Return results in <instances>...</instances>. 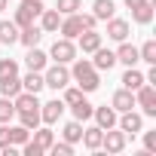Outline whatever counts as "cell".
<instances>
[{"label":"cell","instance_id":"cell-40","mask_svg":"<svg viewBox=\"0 0 156 156\" xmlns=\"http://www.w3.org/2000/svg\"><path fill=\"white\" fill-rule=\"evenodd\" d=\"M6 144H9V126H6V122H0V150H3Z\"/></svg>","mask_w":156,"mask_h":156},{"label":"cell","instance_id":"cell-1","mask_svg":"<svg viewBox=\"0 0 156 156\" xmlns=\"http://www.w3.org/2000/svg\"><path fill=\"white\" fill-rule=\"evenodd\" d=\"M70 80H73L76 86H80V89L89 95V92H95V89L101 86V70H95L89 58H73V67H70Z\"/></svg>","mask_w":156,"mask_h":156},{"label":"cell","instance_id":"cell-42","mask_svg":"<svg viewBox=\"0 0 156 156\" xmlns=\"http://www.w3.org/2000/svg\"><path fill=\"white\" fill-rule=\"evenodd\" d=\"M6 6H9V0H0V12H3V9H6Z\"/></svg>","mask_w":156,"mask_h":156},{"label":"cell","instance_id":"cell-8","mask_svg":"<svg viewBox=\"0 0 156 156\" xmlns=\"http://www.w3.org/2000/svg\"><path fill=\"white\" fill-rule=\"evenodd\" d=\"M101 147L107 153H122L126 150V132H113V129H104V138H101Z\"/></svg>","mask_w":156,"mask_h":156},{"label":"cell","instance_id":"cell-35","mask_svg":"<svg viewBox=\"0 0 156 156\" xmlns=\"http://www.w3.org/2000/svg\"><path fill=\"white\" fill-rule=\"evenodd\" d=\"M9 73H19V61L16 58H0V76H9Z\"/></svg>","mask_w":156,"mask_h":156},{"label":"cell","instance_id":"cell-23","mask_svg":"<svg viewBox=\"0 0 156 156\" xmlns=\"http://www.w3.org/2000/svg\"><path fill=\"white\" fill-rule=\"evenodd\" d=\"M119 83H122V89H132V92H135V89L144 86V73H141L138 67H126V73H122Z\"/></svg>","mask_w":156,"mask_h":156},{"label":"cell","instance_id":"cell-26","mask_svg":"<svg viewBox=\"0 0 156 156\" xmlns=\"http://www.w3.org/2000/svg\"><path fill=\"white\" fill-rule=\"evenodd\" d=\"M0 43H6V46L19 43V25L16 22H0Z\"/></svg>","mask_w":156,"mask_h":156},{"label":"cell","instance_id":"cell-36","mask_svg":"<svg viewBox=\"0 0 156 156\" xmlns=\"http://www.w3.org/2000/svg\"><path fill=\"white\" fill-rule=\"evenodd\" d=\"M49 150H52L55 156H70V153H73V144H67V141H61V144H58V141H52V147H49Z\"/></svg>","mask_w":156,"mask_h":156},{"label":"cell","instance_id":"cell-3","mask_svg":"<svg viewBox=\"0 0 156 156\" xmlns=\"http://www.w3.org/2000/svg\"><path fill=\"white\" fill-rule=\"evenodd\" d=\"M43 83L49 86V89H64L67 83H70V70H67V64H52V67H43Z\"/></svg>","mask_w":156,"mask_h":156},{"label":"cell","instance_id":"cell-22","mask_svg":"<svg viewBox=\"0 0 156 156\" xmlns=\"http://www.w3.org/2000/svg\"><path fill=\"white\" fill-rule=\"evenodd\" d=\"M101 138H104V129H98V126H89V129H83V144L89 147V150H101Z\"/></svg>","mask_w":156,"mask_h":156},{"label":"cell","instance_id":"cell-15","mask_svg":"<svg viewBox=\"0 0 156 156\" xmlns=\"http://www.w3.org/2000/svg\"><path fill=\"white\" fill-rule=\"evenodd\" d=\"M116 61H122L126 67H135L138 61H141V55H138V46H132V43H119V49H116Z\"/></svg>","mask_w":156,"mask_h":156},{"label":"cell","instance_id":"cell-18","mask_svg":"<svg viewBox=\"0 0 156 156\" xmlns=\"http://www.w3.org/2000/svg\"><path fill=\"white\" fill-rule=\"evenodd\" d=\"M22 89H25V92H34V95H40V92L46 89V83H43V73H40V70H28V73L22 76Z\"/></svg>","mask_w":156,"mask_h":156},{"label":"cell","instance_id":"cell-14","mask_svg":"<svg viewBox=\"0 0 156 156\" xmlns=\"http://www.w3.org/2000/svg\"><path fill=\"white\" fill-rule=\"evenodd\" d=\"M40 40H43V28H40V25L19 28V43H22V46H28V49H31V46H37Z\"/></svg>","mask_w":156,"mask_h":156},{"label":"cell","instance_id":"cell-41","mask_svg":"<svg viewBox=\"0 0 156 156\" xmlns=\"http://www.w3.org/2000/svg\"><path fill=\"white\" fill-rule=\"evenodd\" d=\"M122 3H126L129 9H135V6H141V3H144V0H122Z\"/></svg>","mask_w":156,"mask_h":156},{"label":"cell","instance_id":"cell-7","mask_svg":"<svg viewBox=\"0 0 156 156\" xmlns=\"http://www.w3.org/2000/svg\"><path fill=\"white\" fill-rule=\"evenodd\" d=\"M61 113H64V101L61 98H52V101L40 104V122H46V126H55L61 119Z\"/></svg>","mask_w":156,"mask_h":156},{"label":"cell","instance_id":"cell-24","mask_svg":"<svg viewBox=\"0 0 156 156\" xmlns=\"http://www.w3.org/2000/svg\"><path fill=\"white\" fill-rule=\"evenodd\" d=\"M153 6H156V3L144 0L141 6H135V9H132V19H135L138 25H150V22H153Z\"/></svg>","mask_w":156,"mask_h":156},{"label":"cell","instance_id":"cell-32","mask_svg":"<svg viewBox=\"0 0 156 156\" xmlns=\"http://www.w3.org/2000/svg\"><path fill=\"white\" fill-rule=\"evenodd\" d=\"M55 9L61 16H70V12H80L83 9V0H55Z\"/></svg>","mask_w":156,"mask_h":156},{"label":"cell","instance_id":"cell-25","mask_svg":"<svg viewBox=\"0 0 156 156\" xmlns=\"http://www.w3.org/2000/svg\"><path fill=\"white\" fill-rule=\"evenodd\" d=\"M31 141H34V144H37V147H40V150L46 153V150L52 147L55 135H52V129H49V126H46V129H40V126H37V129H34V138H31Z\"/></svg>","mask_w":156,"mask_h":156},{"label":"cell","instance_id":"cell-2","mask_svg":"<svg viewBox=\"0 0 156 156\" xmlns=\"http://www.w3.org/2000/svg\"><path fill=\"white\" fill-rule=\"evenodd\" d=\"M46 6H43V0H22L19 3V9H16V25L19 28H28V25H34L37 19H40V12H43Z\"/></svg>","mask_w":156,"mask_h":156},{"label":"cell","instance_id":"cell-19","mask_svg":"<svg viewBox=\"0 0 156 156\" xmlns=\"http://www.w3.org/2000/svg\"><path fill=\"white\" fill-rule=\"evenodd\" d=\"M19 92H22V80H19V73L0 76V95H3V98H16Z\"/></svg>","mask_w":156,"mask_h":156},{"label":"cell","instance_id":"cell-21","mask_svg":"<svg viewBox=\"0 0 156 156\" xmlns=\"http://www.w3.org/2000/svg\"><path fill=\"white\" fill-rule=\"evenodd\" d=\"M113 12H116V3H113V0H92V16H95L98 22L113 19Z\"/></svg>","mask_w":156,"mask_h":156},{"label":"cell","instance_id":"cell-38","mask_svg":"<svg viewBox=\"0 0 156 156\" xmlns=\"http://www.w3.org/2000/svg\"><path fill=\"white\" fill-rule=\"evenodd\" d=\"M22 153H25V156H43V150H40V147H37V144H34L31 138H28V141L22 144Z\"/></svg>","mask_w":156,"mask_h":156},{"label":"cell","instance_id":"cell-37","mask_svg":"<svg viewBox=\"0 0 156 156\" xmlns=\"http://www.w3.org/2000/svg\"><path fill=\"white\" fill-rule=\"evenodd\" d=\"M76 16H80V25H83V31H92V28L98 25V19H95L92 12H76Z\"/></svg>","mask_w":156,"mask_h":156},{"label":"cell","instance_id":"cell-27","mask_svg":"<svg viewBox=\"0 0 156 156\" xmlns=\"http://www.w3.org/2000/svg\"><path fill=\"white\" fill-rule=\"evenodd\" d=\"M61 135H64V141H67V144H76V141L83 138V122H80V119L67 122V126L61 129Z\"/></svg>","mask_w":156,"mask_h":156},{"label":"cell","instance_id":"cell-6","mask_svg":"<svg viewBox=\"0 0 156 156\" xmlns=\"http://www.w3.org/2000/svg\"><path fill=\"white\" fill-rule=\"evenodd\" d=\"M116 126L126 132V138H129V135L135 138V135H141V129H144V116L135 113V110H122V113L116 116Z\"/></svg>","mask_w":156,"mask_h":156},{"label":"cell","instance_id":"cell-39","mask_svg":"<svg viewBox=\"0 0 156 156\" xmlns=\"http://www.w3.org/2000/svg\"><path fill=\"white\" fill-rule=\"evenodd\" d=\"M144 150H147V153L156 150V132H144Z\"/></svg>","mask_w":156,"mask_h":156},{"label":"cell","instance_id":"cell-34","mask_svg":"<svg viewBox=\"0 0 156 156\" xmlns=\"http://www.w3.org/2000/svg\"><path fill=\"white\" fill-rule=\"evenodd\" d=\"M16 116V104H12V98H3L0 95V122H9Z\"/></svg>","mask_w":156,"mask_h":156},{"label":"cell","instance_id":"cell-13","mask_svg":"<svg viewBox=\"0 0 156 156\" xmlns=\"http://www.w3.org/2000/svg\"><path fill=\"white\" fill-rule=\"evenodd\" d=\"M58 25H61V12H58V9H43V12H40V28H43V34H58Z\"/></svg>","mask_w":156,"mask_h":156},{"label":"cell","instance_id":"cell-17","mask_svg":"<svg viewBox=\"0 0 156 156\" xmlns=\"http://www.w3.org/2000/svg\"><path fill=\"white\" fill-rule=\"evenodd\" d=\"M92 116H95L98 129H113V126H116V116H119V113H116L113 107H107V104H104V107H95V110H92Z\"/></svg>","mask_w":156,"mask_h":156},{"label":"cell","instance_id":"cell-5","mask_svg":"<svg viewBox=\"0 0 156 156\" xmlns=\"http://www.w3.org/2000/svg\"><path fill=\"white\" fill-rule=\"evenodd\" d=\"M135 107H141L144 116H156V89H153V83H144L141 89H135Z\"/></svg>","mask_w":156,"mask_h":156},{"label":"cell","instance_id":"cell-30","mask_svg":"<svg viewBox=\"0 0 156 156\" xmlns=\"http://www.w3.org/2000/svg\"><path fill=\"white\" fill-rule=\"evenodd\" d=\"M28 138H31V129H25L22 122H19V126H9V144L22 147V144H25Z\"/></svg>","mask_w":156,"mask_h":156},{"label":"cell","instance_id":"cell-10","mask_svg":"<svg viewBox=\"0 0 156 156\" xmlns=\"http://www.w3.org/2000/svg\"><path fill=\"white\" fill-rule=\"evenodd\" d=\"M129 31H132V28H129V22H126V19H116V16H113V19H107V37H110V40L122 43V40H129Z\"/></svg>","mask_w":156,"mask_h":156},{"label":"cell","instance_id":"cell-16","mask_svg":"<svg viewBox=\"0 0 156 156\" xmlns=\"http://www.w3.org/2000/svg\"><path fill=\"white\" fill-rule=\"evenodd\" d=\"M25 64H28V70H40V73H43V67L49 64V55H46L43 49L31 46V49H28V55H25Z\"/></svg>","mask_w":156,"mask_h":156},{"label":"cell","instance_id":"cell-20","mask_svg":"<svg viewBox=\"0 0 156 156\" xmlns=\"http://www.w3.org/2000/svg\"><path fill=\"white\" fill-rule=\"evenodd\" d=\"M76 43H80V49H83V55H89V52H95L98 46H101V34L92 28V31H83L80 37H76Z\"/></svg>","mask_w":156,"mask_h":156},{"label":"cell","instance_id":"cell-9","mask_svg":"<svg viewBox=\"0 0 156 156\" xmlns=\"http://www.w3.org/2000/svg\"><path fill=\"white\" fill-rule=\"evenodd\" d=\"M58 34L67 37V40H76L83 34V25H80V16L70 12V16H61V25H58Z\"/></svg>","mask_w":156,"mask_h":156},{"label":"cell","instance_id":"cell-29","mask_svg":"<svg viewBox=\"0 0 156 156\" xmlns=\"http://www.w3.org/2000/svg\"><path fill=\"white\" fill-rule=\"evenodd\" d=\"M16 116H19V122H22L25 129H31V132L40 126V110H19Z\"/></svg>","mask_w":156,"mask_h":156},{"label":"cell","instance_id":"cell-12","mask_svg":"<svg viewBox=\"0 0 156 156\" xmlns=\"http://www.w3.org/2000/svg\"><path fill=\"white\" fill-rule=\"evenodd\" d=\"M110 107H113L116 113H122V110H135V92H132V89H119V92H113Z\"/></svg>","mask_w":156,"mask_h":156},{"label":"cell","instance_id":"cell-33","mask_svg":"<svg viewBox=\"0 0 156 156\" xmlns=\"http://www.w3.org/2000/svg\"><path fill=\"white\" fill-rule=\"evenodd\" d=\"M138 55H141V61H147V64H156V40H147V43L138 49Z\"/></svg>","mask_w":156,"mask_h":156},{"label":"cell","instance_id":"cell-4","mask_svg":"<svg viewBox=\"0 0 156 156\" xmlns=\"http://www.w3.org/2000/svg\"><path fill=\"white\" fill-rule=\"evenodd\" d=\"M49 58L58 61V64H70V61L76 58V43L67 40V37H58V40L52 43V49H49Z\"/></svg>","mask_w":156,"mask_h":156},{"label":"cell","instance_id":"cell-31","mask_svg":"<svg viewBox=\"0 0 156 156\" xmlns=\"http://www.w3.org/2000/svg\"><path fill=\"white\" fill-rule=\"evenodd\" d=\"M83 98H86V92H83L80 86H70V83L64 86V98H61L64 107H70V104H76V101H83Z\"/></svg>","mask_w":156,"mask_h":156},{"label":"cell","instance_id":"cell-28","mask_svg":"<svg viewBox=\"0 0 156 156\" xmlns=\"http://www.w3.org/2000/svg\"><path fill=\"white\" fill-rule=\"evenodd\" d=\"M70 110H73V119H80V122H86V119H92V104L83 98V101H76V104H70Z\"/></svg>","mask_w":156,"mask_h":156},{"label":"cell","instance_id":"cell-11","mask_svg":"<svg viewBox=\"0 0 156 156\" xmlns=\"http://www.w3.org/2000/svg\"><path fill=\"white\" fill-rule=\"evenodd\" d=\"M92 55H95V58H92V67H95V70H110V67L116 64V52H113V49L98 46Z\"/></svg>","mask_w":156,"mask_h":156}]
</instances>
